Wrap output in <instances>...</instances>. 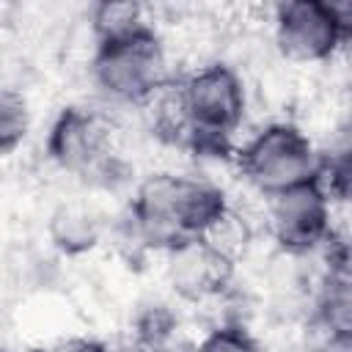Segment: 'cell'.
I'll list each match as a JSON object with an SVG mask.
<instances>
[{"mask_svg": "<svg viewBox=\"0 0 352 352\" xmlns=\"http://www.w3.org/2000/svg\"><path fill=\"white\" fill-rule=\"evenodd\" d=\"M228 209L226 190L212 179L157 170L135 187L129 220L143 242L168 250L184 239L206 236Z\"/></svg>", "mask_w": 352, "mask_h": 352, "instance_id": "6da1fadb", "label": "cell"}, {"mask_svg": "<svg viewBox=\"0 0 352 352\" xmlns=\"http://www.w3.org/2000/svg\"><path fill=\"white\" fill-rule=\"evenodd\" d=\"M88 72L96 91L116 104H151L170 88L168 50L157 30L113 44H96Z\"/></svg>", "mask_w": 352, "mask_h": 352, "instance_id": "7a4b0ae2", "label": "cell"}, {"mask_svg": "<svg viewBox=\"0 0 352 352\" xmlns=\"http://www.w3.org/2000/svg\"><path fill=\"white\" fill-rule=\"evenodd\" d=\"M242 179L264 198L316 182L322 157L311 135L289 121H272L250 135L236 154Z\"/></svg>", "mask_w": 352, "mask_h": 352, "instance_id": "3957f363", "label": "cell"}, {"mask_svg": "<svg viewBox=\"0 0 352 352\" xmlns=\"http://www.w3.org/2000/svg\"><path fill=\"white\" fill-rule=\"evenodd\" d=\"M187 135L195 146H223L245 121L248 91L239 72L223 60L192 69L176 85Z\"/></svg>", "mask_w": 352, "mask_h": 352, "instance_id": "277c9868", "label": "cell"}, {"mask_svg": "<svg viewBox=\"0 0 352 352\" xmlns=\"http://www.w3.org/2000/svg\"><path fill=\"white\" fill-rule=\"evenodd\" d=\"M50 160L80 179L107 182L116 165V143L110 121L88 107H66L47 135Z\"/></svg>", "mask_w": 352, "mask_h": 352, "instance_id": "5b68a950", "label": "cell"}, {"mask_svg": "<svg viewBox=\"0 0 352 352\" xmlns=\"http://www.w3.org/2000/svg\"><path fill=\"white\" fill-rule=\"evenodd\" d=\"M272 38L278 52L300 66L327 63L346 47L330 0H289L272 6Z\"/></svg>", "mask_w": 352, "mask_h": 352, "instance_id": "8992f818", "label": "cell"}, {"mask_svg": "<svg viewBox=\"0 0 352 352\" xmlns=\"http://www.w3.org/2000/svg\"><path fill=\"white\" fill-rule=\"evenodd\" d=\"M264 223L270 236L292 256L311 253L327 242L333 228V204L322 182H308L264 198Z\"/></svg>", "mask_w": 352, "mask_h": 352, "instance_id": "52a82bcc", "label": "cell"}, {"mask_svg": "<svg viewBox=\"0 0 352 352\" xmlns=\"http://www.w3.org/2000/svg\"><path fill=\"white\" fill-rule=\"evenodd\" d=\"M165 258L168 280L184 300H209L220 294L234 272V258L214 248L206 236L184 239L168 248Z\"/></svg>", "mask_w": 352, "mask_h": 352, "instance_id": "ba28073f", "label": "cell"}, {"mask_svg": "<svg viewBox=\"0 0 352 352\" xmlns=\"http://www.w3.org/2000/svg\"><path fill=\"white\" fill-rule=\"evenodd\" d=\"M314 324L330 346H352V261L330 264L319 278Z\"/></svg>", "mask_w": 352, "mask_h": 352, "instance_id": "9c48e42d", "label": "cell"}, {"mask_svg": "<svg viewBox=\"0 0 352 352\" xmlns=\"http://www.w3.org/2000/svg\"><path fill=\"white\" fill-rule=\"evenodd\" d=\"M47 234L52 245L66 256L88 253L102 239V217L82 201H63L52 209Z\"/></svg>", "mask_w": 352, "mask_h": 352, "instance_id": "30bf717a", "label": "cell"}, {"mask_svg": "<svg viewBox=\"0 0 352 352\" xmlns=\"http://www.w3.org/2000/svg\"><path fill=\"white\" fill-rule=\"evenodd\" d=\"M91 22V33L96 44H113V41H124V38H135L143 36L151 28L146 6L135 3V0H116V3H96L88 14Z\"/></svg>", "mask_w": 352, "mask_h": 352, "instance_id": "8fae6325", "label": "cell"}, {"mask_svg": "<svg viewBox=\"0 0 352 352\" xmlns=\"http://www.w3.org/2000/svg\"><path fill=\"white\" fill-rule=\"evenodd\" d=\"M30 132V107L22 91L6 85L0 94V151L11 157Z\"/></svg>", "mask_w": 352, "mask_h": 352, "instance_id": "7c38bea8", "label": "cell"}, {"mask_svg": "<svg viewBox=\"0 0 352 352\" xmlns=\"http://www.w3.org/2000/svg\"><path fill=\"white\" fill-rule=\"evenodd\" d=\"M192 352H261V344L242 324H217L201 336Z\"/></svg>", "mask_w": 352, "mask_h": 352, "instance_id": "4fadbf2b", "label": "cell"}, {"mask_svg": "<svg viewBox=\"0 0 352 352\" xmlns=\"http://www.w3.org/2000/svg\"><path fill=\"white\" fill-rule=\"evenodd\" d=\"M36 352H107V346L96 338H88V336H66V338H58Z\"/></svg>", "mask_w": 352, "mask_h": 352, "instance_id": "5bb4252c", "label": "cell"}, {"mask_svg": "<svg viewBox=\"0 0 352 352\" xmlns=\"http://www.w3.org/2000/svg\"><path fill=\"white\" fill-rule=\"evenodd\" d=\"M146 352H170V349H146Z\"/></svg>", "mask_w": 352, "mask_h": 352, "instance_id": "9a60e30c", "label": "cell"}]
</instances>
